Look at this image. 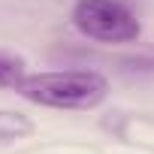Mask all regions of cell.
<instances>
[{
	"mask_svg": "<svg viewBox=\"0 0 154 154\" xmlns=\"http://www.w3.org/2000/svg\"><path fill=\"white\" fill-rule=\"evenodd\" d=\"M21 82H24V60L0 51V88H21Z\"/></svg>",
	"mask_w": 154,
	"mask_h": 154,
	"instance_id": "obj_3",
	"label": "cell"
},
{
	"mask_svg": "<svg viewBox=\"0 0 154 154\" xmlns=\"http://www.w3.org/2000/svg\"><path fill=\"white\" fill-rule=\"evenodd\" d=\"M72 21L85 36L100 42H130L139 36L136 15L118 0H79Z\"/></svg>",
	"mask_w": 154,
	"mask_h": 154,
	"instance_id": "obj_2",
	"label": "cell"
},
{
	"mask_svg": "<svg viewBox=\"0 0 154 154\" xmlns=\"http://www.w3.org/2000/svg\"><path fill=\"white\" fill-rule=\"evenodd\" d=\"M21 97L51 109H94L106 100L109 85L100 72L91 69H63V72H36L21 82Z\"/></svg>",
	"mask_w": 154,
	"mask_h": 154,
	"instance_id": "obj_1",
	"label": "cell"
}]
</instances>
